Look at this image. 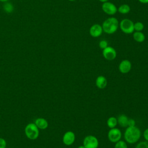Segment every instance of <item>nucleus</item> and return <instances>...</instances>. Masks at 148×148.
<instances>
[{"label": "nucleus", "mask_w": 148, "mask_h": 148, "mask_svg": "<svg viewBox=\"0 0 148 148\" xmlns=\"http://www.w3.org/2000/svg\"><path fill=\"white\" fill-rule=\"evenodd\" d=\"M141 136V132L139 128L136 126L127 127L124 134V139L126 142L134 144L137 142Z\"/></svg>", "instance_id": "nucleus-1"}, {"label": "nucleus", "mask_w": 148, "mask_h": 148, "mask_svg": "<svg viewBox=\"0 0 148 148\" xmlns=\"http://www.w3.org/2000/svg\"><path fill=\"white\" fill-rule=\"evenodd\" d=\"M119 26L118 20L114 17L106 18L102 23L103 31L107 34H112L116 32Z\"/></svg>", "instance_id": "nucleus-2"}, {"label": "nucleus", "mask_w": 148, "mask_h": 148, "mask_svg": "<svg viewBox=\"0 0 148 148\" xmlns=\"http://www.w3.org/2000/svg\"><path fill=\"white\" fill-rule=\"evenodd\" d=\"M25 136L30 140H35L39 135V129L34 123H28L25 127Z\"/></svg>", "instance_id": "nucleus-3"}, {"label": "nucleus", "mask_w": 148, "mask_h": 148, "mask_svg": "<svg viewBox=\"0 0 148 148\" xmlns=\"http://www.w3.org/2000/svg\"><path fill=\"white\" fill-rule=\"evenodd\" d=\"M119 27L124 34H131L134 32V23L130 19H123L119 23Z\"/></svg>", "instance_id": "nucleus-4"}, {"label": "nucleus", "mask_w": 148, "mask_h": 148, "mask_svg": "<svg viewBox=\"0 0 148 148\" xmlns=\"http://www.w3.org/2000/svg\"><path fill=\"white\" fill-rule=\"evenodd\" d=\"M83 146L86 148H98L99 141L94 135H87L83 140Z\"/></svg>", "instance_id": "nucleus-5"}, {"label": "nucleus", "mask_w": 148, "mask_h": 148, "mask_svg": "<svg viewBox=\"0 0 148 148\" xmlns=\"http://www.w3.org/2000/svg\"><path fill=\"white\" fill-rule=\"evenodd\" d=\"M122 134L121 131L117 128H110L108 133V138L109 141L112 143H116L121 139Z\"/></svg>", "instance_id": "nucleus-6"}, {"label": "nucleus", "mask_w": 148, "mask_h": 148, "mask_svg": "<svg viewBox=\"0 0 148 148\" xmlns=\"http://www.w3.org/2000/svg\"><path fill=\"white\" fill-rule=\"evenodd\" d=\"M102 10L108 15H114L117 12V8L116 6L112 2L107 1L103 2L102 5Z\"/></svg>", "instance_id": "nucleus-7"}, {"label": "nucleus", "mask_w": 148, "mask_h": 148, "mask_svg": "<svg viewBox=\"0 0 148 148\" xmlns=\"http://www.w3.org/2000/svg\"><path fill=\"white\" fill-rule=\"evenodd\" d=\"M102 55L106 60L112 61L116 58L117 56V52L113 47L111 46H108L105 49H103Z\"/></svg>", "instance_id": "nucleus-8"}, {"label": "nucleus", "mask_w": 148, "mask_h": 148, "mask_svg": "<svg viewBox=\"0 0 148 148\" xmlns=\"http://www.w3.org/2000/svg\"><path fill=\"white\" fill-rule=\"evenodd\" d=\"M75 140V134L71 131L66 132L62 136V142L66 146L72 145Z\"/></svg>", "instance_id": "nucleus-9"}, {"label": "nucleus", "mask_w": 148, "mask_h": 148, "mask_svg": "<svg viewBox=\"0 0 148 148\" xmlns=\"http://www.w3.org/2000/svg\"><path fill=\"white\" fill-rule=\"evenodd\" d=\"M90 35L94 38H98L101 36L103 32V29L102 25L98 24H95L92 25L89 30Z\"/></svg>", "instance_id": "nucleus-10"}, {"label": "nucleus", "mask_w": 148, "mask_h": 148, "mask_svg": "<svg viewBox=\"0 0 148 148\" xmlns=\"http://www.w3.org/2000/svg\"><path fill=\"white\" fill-rule=\"evenodd\" d=\"M131 68H132L131 62L128 60H122L119 65V69L120 72L122 73H128L131 71Z\"/></svg>", "instance_id": "nucleus-11"}, {"label": "nucleus", "mask_w": 148, "mask_h": 148, "mask_svg": "<svg viewBox=\"0 0 148 148\" xmlns=\"http://www.w3.org/2000/svg\"><path fill=\"white\" fill-rule=\"evenodd\" d=\"M34 123L40 130H45L48 127L49 125L48 121L46 120V119L42 117L37 118L35 120Z\"/></svg>", "instance_id": "nucleus-12"}, {"label": "nucleus", "mask_w": 148, "mask_h": 148, "mask_svg": "<svg viewBox=\"0 0 148 148\" xmlns=\"http://www.w3.org/2000/svg\"><path fill=\"white\" fill-rule=\"evenodd\" d=\"M107 80L106 77L102 75L98 76L95 80V84L98 88L99 89H103L105 88L107 86Z\"/></svg>", "instance_id": "nucleus-13"}, {"label": "nucleus", "mask_w": 148, "mask_h": 148, "mask_svg": "<svg viewBox=\"0 0 148 148\" xmlns=\"http://www.w3.org/2000/svg\"><path fill=\"white\" fill-rule=\"evenodd\" d=\"M128 117L124 114H120L117 118V123L123 127H128Z\"/></svg>", "instance_id": "nucleus-14"}, {"label": "nucleus", "mask_w": 148, "mask_h": 148, "mask_svg": "<svg viewBox=\"0 0 148 148\" xmlns=\"http://www.w3.org/2000/svg\"><path fill=\"white\" fill-rule=\"evenodd\" d=\"M133 38L136 42L142 43L145 40V35L142 31H135L133 32Z\"/></svg>", "instance_id": "nucleus-15"}, {"label": "nucleus", "mask_w": 148, "mask_h": 148, "mask_svg": "<svg viewBox=\"0 0 148 148\" xmlns=\"http://www.w3.org/2000/svg\"><path fill=\"white\" fill-rule=\"evenodd\" d=\"M130 6L127 4H123L120 5L117 9V11L121 14H127L130 12Z\"/></svg>", "instance_id": "nucleus-16"}, {"label": "nucleus", "mask_w": 148, "mask_h": 148, "mask_svg": "<svg viewBox=\"0 0 148 148\" xmlns=\"http://www.w3.org/2000/svg\"><path fill=\"white\" fill-rule=\"evenodd\" d=\"M107 125L109 128H113L116 127L117 125V118L115 117H110L108 120H107Z\"/></svg>", "instance_id": "nucleus-17"}, {"label": "nucleus", "mask_w": 148, "mask_h": 148, "mask_svg": "<svg viewBox=\"0 0 148 148\" xmlns=\"http://www.w3.org/2000/svg\"><path fill=\"white\" fill-rule=\"evenodd\" d=\"M6 2V3H5L3 5V9L6 13H10L13 11L14 6L13 4L10 2Z\"/></svg>", "instance_id": "nucleus-18"}, {"label": "nucleus", "mask_w": 148, "mask_h": 148, "mask_svg": "<svg viewBox=\"0 0 148 148\" xmlns=\"http://www.w3.org/2000/svg\"><path fill=\"white\" fill-rule=\"evenodd\" d=\"M144 28L143 24L140 21H137L134 23V31H142Z\"/></svg>", "instance_id": "nucleus-19"}, {"label": "nucleus", "mask_w": 148, "mask_h": 148, "mask_svg": "<svg viewBox=\"0 0 148 148\" xmlns=\"http://www.w3.org/2000/svg\"><path fill=\"white\" fill-rule=\"evenodd\" d=\"M114 148H128L126 142L120 140L119 141L115 143Z\"/></svg>", "instance_id": "nucleus-20"}, {"label": "nucleus", "mask_w": 148, "mask_h": 148, "mask_svg": "<svg viewBox=\"0 0 148 148\" xmlns=\"http://www.w3.org/2000/svg\"><path fill=\"white\" fill-rule=\"evenodd\" d=\"M135 148H148V141H142L138 143Z\"/></svg>", "instance_id": "nucleus-21"}, {"label": "nucleus", "mask_w": 148, "mask_h": 148, "mask_svg": "<svg viewBox=\"0 0 148 148\" xmlns=\"http://www.w3.org/2000/svg\"><path fill=\"white\" fill-rule=\"evenodd\" d=\"M99 46L101 49H102V50L105 49L106 47H107L108 46V41L106 40H101L99 43Z\"/></svg>", "instance_id": "nucleus-22"}, {"label": "nucleus", "mask_w": 148, "mask_h": 148, "mask_svg": "<svg viewBox=\"0 0 148 148\" xmlns=\"http://www.w3.org/2000/svg\"><path fill=\"white\" fill-rule=\"evenodd\" d=\"M6 141L5 139L0 138V148H6Z\"/></svg>", "instance_id": "nucleus-23"}, {"label": "nucleus", "mask_w": 148, "mask_h": 148, "mask_svg": "<svg viewBox=\"0 0 148 148\" xmlns=\"http://www.w3.org/2000/svg\"><path fill=\"white\" fill-rule=\"evenodd\" d=\"M136 122L134 119H129L128 122V127H133L135 126Z\"/></svg>", "instance_id": "nucleus-24"}, {"label": "nucleus", "mask_w": 148, "mask_h": 148, "mask_svg": "<svg viewBox=\"0 0 148 148\" xmlns=\"http://www.w3.org/2000/svg\"><path fill=\"white\" fill-rule=\"evenodd\" d=\"M143 138L145 139V140L148 141V128H146L144 132H143Z\"/></svg>", "instance_id": "nucleus-25"}, {"label": "nucleus", "mask_w": 148, "mask_h": 148, "mask_svg": "<svg viewBox=\"0 0 148 148\" xmlns=\"http://www.w3.org/2000/svg\"><path fill=\"white\" fill-rule=\"evenodd\" d=\"M142 3H148V0H138Z\"/></svg>", "instance_id": "nucleus-26"}, {"label": "nucleus", "mask_w": 148, "mask_h": 148, "mask_svg": "<svg viewBox=\"0 0 148 148\" xmlns=\"http://www.w3.org/2000/svg\"><path fill=\"white\" fill-rule=\"evenodd\" d=\"M100 2H102V3H103V2H107V1H108L109 0H99Z\"/></svg>", "instance_id": "nucleus-27"}, {"label": "nucleus", "mask_w": 148, "mask_h": 148, "mask_svg": "<svg viewBox=\"0 0 148 148\" xmlns=\"http://www.w3.org/2000/svg\"><path fill=\"white\" fill-rule=\"evenodd\" d=\"M77 148H86L83 145H82V146H79Z\"/></svg>", "instance_id": "nucleus-28"}, {"label": "nucleus", "mask_w": 148, "mask_h": 148, "mask_svg": "<svg viewBox=\"0 0 148 148\" xmlns=\"http://www.w3.org/2000/svg\"><path fill=\"white\" fill-rule=\"evenodd\" d=\"M8 0H0V2H8Z\"/></svg>", "instance_id": "nucleus-29"}, {"label": "nucleus", "mask_w": 148, "mask_h": 148, "mask_svg": "<svg viewBox=\"0 0 148 148\" xmlns=\"http://www.w3.org/2000/svg\"><path fill=\"white\" fill-rule=\"evenodd\" d=\"M68 1H75V0H68Z\"/></svg>", "instance_id": "nucleus-30"}, {"label": "nucleus", "mask_w": 148, "mask_h": 148, "mask_svg": "<svg viewBox=\"0 0 148 148\" xmlns=\"http://www.w3.org/2000/svg\"><path fill=\"white\" fill-rule=\"evenodd\" d=\"M0 119H1V116H0Z\"/></svg>", "instance_id": "nucleus-31"}, {"label": "nucleus", "mask_w": 148, "mask_h": 148, "mask_svg": "<svg viewBox=\"0 0 148 148\" xmlns=\"http://www.w3.org/2000/svg\"><path fill=\"white\" fill-rule=\"evenodd\" d=\"M0 7H1V6H0Z\"/></svg>", "instance_id": "nucleus-32"}]
</instances>
